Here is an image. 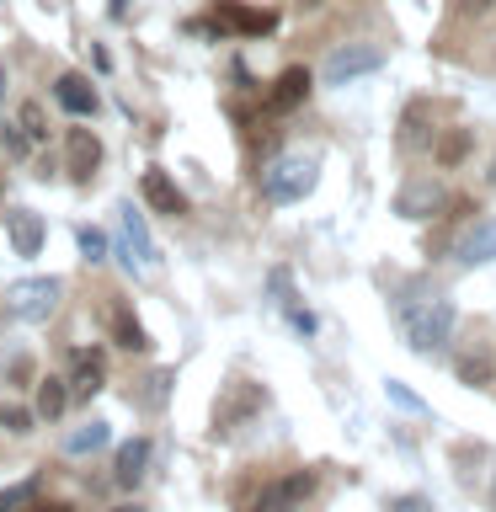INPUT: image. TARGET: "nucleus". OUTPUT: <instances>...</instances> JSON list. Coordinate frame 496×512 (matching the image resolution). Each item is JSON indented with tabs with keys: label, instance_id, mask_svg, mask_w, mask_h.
Segmentation results:
<instances>
[{
	"label": "nucleus",
	"instance_id": "nucleus-12",
	"mask_svg": "<svg viewBox=\"0 0 496 512\" xmlns=\"http://www.w3.org/2000/svg\"><path fill=\"white\" fill-rule=\"evenodd\" d=\"M491 256H496V219L475 224V230L454 246V262H459V267H486Z\"/></svg>",
	"mask_w": 496,
	"mask_h": 512
},
{
	"label": "nucleus",
	"instance_id": "nucleus-10",
	"mask_svg": "<svg viewBox=\"0 0 496 512\" xmlns=\"http://www.w3.org/2000/svg\"><path fill=\"white\" fill-rule=\"evenodd\" d=\"M6 235L16 256H38L43 251V219L32 208H6Z\"/></svg>",
	"mask_w": 496,
	"mask_h": 512
},
{
	"label": "nucleus",
	"instance_id": "nucleus-17",
	"mask_svg": "<svg viewBox=\"0 0 496 512\" xmlns=\"http://www.w3.org/2000/svg\"><path fill=\"white\" fill-rule=\"evenodd\" d=\"M112 342L128 347V352H150V331H144L128 310H112Z\"/></svg>",
	"mask_w": 496,
	"mask_h": 512
},
{
	"label": "nucleus",
	"instance_id": "nucleus-20",
	"mask_svg": "<svg viewBox=\"0 0 496 512\" xmlns=\"http://www.w3.org/2000/svg\"><path fill=\"white\" fill-rule=\"evenodd\" d=\"M32 502H38V480H16L0 491V512H27Z\"/></svg>",
	"mask_w": 496,
	"mask_h": 512
},
{
	"label": "nucleus",
	"instance_id": "nucleus-2",
	"mask_svg": "<svg viewBox=\"0 0 496 512\" xmlns=\"http://www.w3.org/2000/svg\"><path fill=\"white\" fill-rule=\"evenodd\" d=\"M315 176H320L315 155H278L262 171V198L267 203H299L315 192Z\"/></svg>",
	"mask_w": 496,
	"mask_h": 512
},
{
	"label": "nucleus",
	"instance_id": "nucleus-13",
	"mask_svg": "<svg viewBox=\"0 0 496 512\" xmlns=\"http://www.w3.org/2000/svg\"><path fill=\"white\" fill-rule=\"evenodd\" d=\"M102 379H107V358L102 352H75V368H70V395H80V400H91L96 390H102Z\"/></svg>",
	"mask_w": 496,
	"mask_h": 512
},
{
	"label": "nucleus",
	"instance_id": "nucleus-6",
	"mask_svg": "<svg viewBox=\"0 0 496 512\" xmlns=\"http://www.w3.org/2000/svg\"><path fill=\"white\" fill-rule=\"evenodd\" d=\"M214 27L219 32H246V38H262V32L278 27V16H272V11H251V6H240V0H214Z\"/></svg>",
	"mask_w": 496,
	"mask_h": 512
},
{
	"label": "nucleus",
	"instance_id": "nucleus-24",
	"mask_svg": "<svg viewBox=\"0 0 496 512\" xmlns=\"http://www.w3.org/2000/svg\"><path fill=\"white\" fill-rule=\"evenodd\" d=\"M0 144H6V155H11V160H22V155L32 150V139L22 134V123H6V128H0Z\"/></svg>",
	"mask_w": 496,
	"mask_h": 512
},
{
	"label": "nucleus",
	"instance_id": "nucleus-32",
	"mask_svg": "<svg viewBox=\"0 0 496 512\" xmlns=\"http://www.w3.org/2000/svg\"><path fill=\"white\" fill-rule=\"evenodd\" d=\"M0 96H6V70H0Z\"/></svg>",
	"mask_w": 496,
	"mask_h": 512
},
{
	"label": "nucleus",
	"instance_id": "nucleus-29",
	"mask_svg": "<svg viewBox=\"0 0 496 512\" xmlns=\"http://www.w3.org/2000/svg\"><path fill=\"white\" fill-rule=\"evenodd\" d=\"M27 512H70V507H64V502H48V507H43V502H32Z\"/></svg>",
	"mask_w": 496,
	"mask_h": 512
},
{
	"label": "nucleus",
	"instance_id": "nucleus-30",
	"mask_svg": "<svg viewBox=\"0 0 496 512\" xmlns=\"http://www.w3.org/2000/svg\"><path fill=\"white\" fill-rule=\"evenodd\" d=\"M486 182H496V160H491V171H486Z\"/></svg>",
	"mask_w": 496,
	"mask_h": 512
},
{
	"label": "nucleus",
	"instance_id": "nucleus-11",
	"mask_svg": "<svg viewBox=\"0 0 496 512\" xmlns=\"http://www.w3.org/2000/svg\"><path fill=\"white\" fill-rule=\"evenodd\" d=\"M54 96H59V107L70 112V118H96V86L86 75H59Z\"/></svg>",
	"mask_w": 496,
	"mask_h": 512
},
{
	"label": "nucleus",
	"instance_id": "nucleus-25",
	"mask_svg": "<svg viewBox=\"0 0 496 512\" xmlns=\"http://www.w3.org/2000/svg\"><path fill=\"white\" fill-rule=\"evenodd\" d=\"M459 379H470V384H491L496 374H491V363H486V358H464V363H459Z\"/></svg>",
	"mask_w": 496,
	"mask_h": 512
},
{
	"label": "nucleus",
	"instance_id": "nucleus-22",
	"mask_svg": "<svg viewBox=\"0 0 496 512\" xmlns=\"http://www.w3.org/2000/svg\"><path fill=\"white\" fill-rule=\"evenodd\" d=\"M16 123H22V134H27L32 144H38V139H48V118H43V107H38V102H27V107H22V118H16Z\"/></svg>",
	"mask_w": 496,
	"mask_h": 512
},
{
	"label": "nucleus",
	"instance_id": "nucleus-27",
	"mask_svg": "<svg viewBox=\"0 0 496 512\" xmlns=\"http://www.w3.org/2000/svg\"><path fill=\"white\" fill-rule=\"evenodd\" d=\"M454 11L459 16H486V11H496V0H454Z\"/></svg>",
	"mask_w": 496,
	"mask_h": 512
},
{
	"label": "nucleus",
	"instance_id": "nucleus-33",
	"mask_svg": "<svg viewBox=\"0 0 496 512\" xmlns=\"http://www.w3.org/2000/svg\"><path fill=\"white\" fill-rule=\"evenodd\" d=\"M491 507H496V480H491Z\"/></svg>",
	"mask_w": 496,
	"mask_h": 512
},
{
	"label": "nucleus",
	"instance_id": "nucleus-28",
	"mask_svg": "<svg viewBox=\"0 0 496 512\" xmlns=\"http://www.w3.org/2000/svg\"><path fill=\"white\" fill-rule=\"evenodd\" d=\"M390 400H395V406H406V411H422V400H416V395H406L395 379H390Z\"/></svg>",
	"mask_w": 496,
	"mask_h": 512
},
{
	"label": "nucleus",
	"instance_id": "nucleus-14",
	"mask_svg": "<svg viewBox=\"0 0 496 512\" xmlns=\"http://www.w3.org/2000/svg\"><path fill=\"white\" fill-rule=\"evenodd\" d=\"M310 70H304V64H288V70L278 75V86H272V96H267V107L272 112H288V107H299L304 96H310Z\"/></svg>",
	"mask_w": 496,
	"mask_h": 512
},
{
	"label": "nucleus",
	"instance_id": "nucleus-5",
	"mask_svg": "<svg viewBox=\"0 0 496 512\" xmlns=\"http://www.w3.org/2000/svg\"><path fill=\"white\" fill-rule=\"evenodd\" d=\"M118 230H123V251H128V262H139V267H160V251H155V235H150V224H144V214L134 203H118Z\"/></svg>",
	"mask_w": 496,
	"mask_h": 512
},
{
	"label": "nucleus",
	"instance_id": "nucleus-19",
	"mask_svg": "<svg viewBox=\"0 0 496 512\" xmlns=\"http://www.w3.org/2000/svg\"><path fill=\"white\" fill-rule=\"evenodd\" d=\"M64 406H70V384H64V379H43L38 384V416H43V422H54V416H64Z\"/></svg>",
	"mask_w": 496,
	"mask_h": 512
},
{
	"label": "nucleus",
	"instance_id": "nucleus-15",
	"mask_svg": "<svg viewBox=\"0 0 496 512\" xmlns=\"http://www.w3.org/2000/svg\"><path fill=\"white\" fill-rule=\"evenodd\" d=\"M438 208H443V187H432V182H411L395 198V214H406V219H432Z\"/></svg>",
	"mask_w": 496,
	"mask_h": 512
},
{
	"label": "nucleus",
	"instance_id": "nucleus-9",
	"mask_svg": "<svg viewBox=\"0 0 496 512\" xmlns=\"http://www.w3.org/2000/svg\"><path fill=\"white\" fill-rule=\"evenodd\" d=\"M150 454H155L150 438H128L118 448V459H112V480H118L123 491H134L139 480H144V470H150Z\"/></svg>",
	"mask_w": 496,
	"mask_h": 512
},
{
	"label": "nucleus",
	"instance_id": "nucleus-18",
	"mask_svg": "<svg viewBox=\"0 0 496 512\" xmlns=\"http://www.w3.org/2000/svg\"><path fill=\"white\" fill-rule=\"evenodd\" d=\"M107 443H112V427L107 422H86V427H75L70 438H64L70 454H96V448H107Z\"/></svg>",
	"mask_w": 496,
	"mask_h": 512
},
{
	"label": "nucleus",
	"instance_id": "nucleus-3",
	"mask_svg": "<svg viewBox=\"0 0 496 512\" xmlns=\"http://www.w3.org/2000/svg\"><path fill=\"white\" fill-rule=\"evenodd\" d=\"M59 294H64L59 278H22V283L6 288V310L16 320H27V326H43V320L59 310Z\"/></svg>",
	"mask_w": 496,
	"mask_h": 512
},
{
	"label": "nucleus",
	"instance_id": "nucleus-1",
	"mask_svg": "<svg viewBox=\"0 0 496 512\" xmlns=\"http://www.w3.org/2000/svg\"><path fill=\"white\" fill-rule=\"evenodd\" d=\"M400 326H406V342L416 352H438L454 331V304L443 294H411L400 304Z\"/></svg>",
	"mask_w": 496,
	"mask_h": 512
},
{
	"label": "nucleus",
	"instance_id": "nucleus-7",
	"mask_svg": "<svg viewBox=\"0 0 496 512\" xmlns=\"http://www.w3.org/2000/svg\"><path fill=\"white\" fill-rule=\"evenodd\" d=\"M310 491H315V475H310V470H294V475L272 480V486L256 496V507H251V512H294Z\"/></svg>",
	"mask_w": 496,
	"mask_h": 512
},
{
	"label": "nucleus",
	"instance_id": "nucleus-4",
	"mask_svg": "<svg viewBox=\"0 0 496 512\" xmlns=\"http://www.w3.org/2000/svg\"><path fill=\"white\" fill-rule=\"evenodd\" d=\"M379 64H384V54L374 43H336L326 54V86H347V80L379 70Z\"/></svg>",
	"mask_w": 496,
	"mask_h": 512
},
{
	"label": "nucleus",
	"instance_id": "nucleus-31",
	"mask_svg": "<svg viewBox=\"0 0 496 512\" xmlns=\"http://www.w3.org/2000/svg\"><path fill=\"white\" fill-rule=\"evenodd\" d=\"M112 512H144V507H112Z\"/></svg>",
	"mask_w": 496,
	"mask_h": 512
},
{
	"label": "nucleus",
	"instance_id": "nucleus-26",
	"mask_svg": "<svg viewBox=\"0 0 496 512\" xmlns=\"http://www.w3.org/2000/svg\"><path fill=\"white\" fill-rule=\"evenodd\" d=\"M0 427H6V432H32V411H22V406H0Z\"/></svg>",
	"mask_w": 496,
	"mask_h": 512
},
{
	"label": "nucleus",
	"instance_id": "nucleus-8",
	"mask_svg": "<svg viewBox=\"0 0 496 512\" xmlns=\"http://www.w3.org/2000/svg\"><path fill=\"white\" fill-rule=\"evenodd\" d=\"M139 192H144V203H150L155 214H166V219H182L187 214V192L176 187L166 171H144L139 176Z\"/></svg>",
	"mask_w": 496,
	"mask_h": 512
},
{
	"label": "nucleus",
	"instance_id": "nucleus-21",
	"mask_svg": "<svg viewBox=\"0 0 496 512\" xmlns=\"http://www.w3.org/2000/svg\"><path fill=\"white\" fill-rule=\"evenodd\" d=\"M464 155H470V134H464V128H448V134L438 139V160L443 166H459Z\"/></svg>",
	"mask_w": 496,
	"mask_h": 512
},
{
	"label": "nucleus",
	"instance_id": "nucleus-23",
	"mask_svg": "<svg viewBox=\"0 0 496 512\" xmlns=\"http://www.w3.org/2000/svg\"><path fill=\"white\" fill-rule=\"evenodd\" d=\"M75 240H80V256H86V262H102V256H107V235L91 230V224H86V230H80Z\"/></svg>",
	"mask_w": 496,
	"mask_h": 512
},
{
	"label": "nucleus",
	"instance_id": "nucleus-16",
	"mask_svg": "<svg viewBox=\"0 0 496 512\" xmlns=\"http://www.w3.org/2000/svg\"><path fill=\"white\" fill-rule=\"evenodd\" d=\"M96 166H102V139H96L91 128H75V134H70V171L86 182Z\"/></svg>",
	"mask_w": 496,
	"mask_h": 512
}]
</instances>
